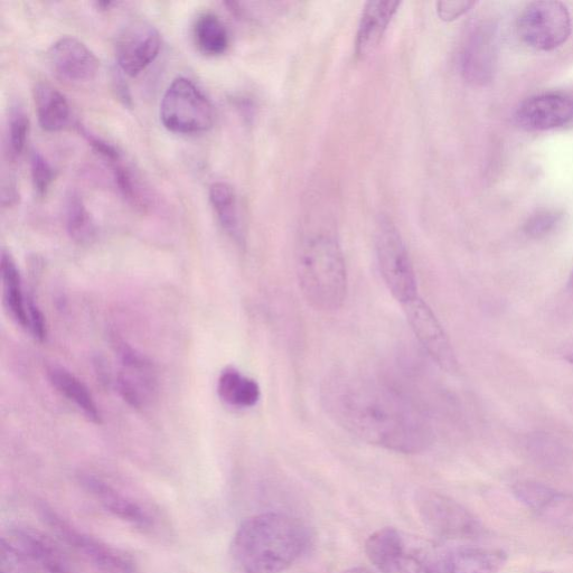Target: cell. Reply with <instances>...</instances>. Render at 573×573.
Wrapping results in <instances>:
<instances>
[{
    "label": "cell",
    "instance_id": "12",
    "mask_svg": "<svg viewBox=\"0 0 573 573\" xmlns=\"http://www.w3.org/2000/svg\"><path fill=\"white\" fill-rule=\"evenodd\" d=\"M79 483L93 500L108 513L140 530H152L154 518L131 497L92 474L79 475Z\"/></svg>",
    "mask_w": 573,
    "mask_h": 573
},
{
    "label": "cell",
    "instance_id": "17",
    "mask_svg": "<svg viewBox=\"0 0 573 573\" xmlns=\"http://www.w3.org/2000/svg\"><path fill=\"white\" fill-rule=\"evenodd\" d=\"M504 562L500 550L458 548L429 562L422 573H497Z\"/></svg>",
    "mask_w": 573,
    "mask_h": 573
},
{
    "label": "cell",
    "instance_id": "26",
    "mask_svg": "<svg viewBox=\"0 0 573 573\" xmlns=\"http://www.w3.org/2000/svg\"><path fill=\"white\" fill-rule=\"evenodd\" d=\"M194 40L197 48L209 56H218L228 50L230 39L227 27L212 13L197 17L194 25Z\"/></svg>",
    "mask_w": 573,
    "mask_h": 573
},
{
    "label": "cell",
    "instance_id": "20",
    "mask_svg": "<svg viewBox=\"0 0 573 573\" xmlns=\"http://www.w3.org/2000/svg\"><path fill=\"white\" fill-rule=\"evenodd\" d=\"M53 387L74 403L93 424H101L102 415L95 398L86 384L62 366L51 365L46 370Z\"/></svg>",
    "mask_w": 573,
    "mask_h": 573
},
{
    "label": "cell",
    "instance_id": "2",
    "mask_svg": "<svg viewBox=\"0 0 573 573\" xmlns=\"http://www.w3.org/2000/svg\"><path fill=\"white\" fill-rule=\"evenodd\" d=\"M311 539L308 526L294 516L262 513L240 524L230 556L239 573H283L303 556Z\"/></svg>",
    "mask_w": 573,
    "mask_h": 573
},
{
    "label": "cell",
    "instance_id": "16",
    "mask_svg": "<svg viewBox=\"0 0 573 573\" xmlns=\"http://www.w3.org/2000/svg\"><path fill=\"white\" fill-rule=\"evenodd\" d=\"M365 553L372 565L381 573H420L422 566L410 559L405 540L392 528L379 530L365 543Z\"/></svg>",
    "mask_w": 573,
    "mask_h": 573
},
{
    "label": "cell",
    "instance_id": "13",
    "mask_svg": "<svg viewBox=\"0 0 573 573\" xmlns=\"http://www.w3.org/2000/svg\"><path fill=\"white\" fill-rule=\"evenodd\" d=\"M417 507L428 528L443 537H464L474 531L472 516L443 495L422 493L417 497Z\"/></svg>",
    "mask_w": 573,
    "mask_h": 573
},
{
    "label": "cell",
    "instance_id": "23",
    "mask_svg": "<svg viewBox=\"0 0 573 573\" xmlns=\"http://www.w3.org/2000/svg\"><path fill=\"white\" fill-rule=\"evenodd\" d=\"M209 194L224 231L237 243H243L244 229L236 191L228 183L216 182L211 185Z\"/></svg>",
    "mask_w": 573,
    "mask_h": 573
},
{
    "label": "cell",
    "instance_id": "29",
    "mask_svg": "<svg viewBox=\"0 0 573 573\" xmlns=\"http://www.w3.org/2000/svg\"><path fill=\"white\" fill-rule=\"evenodd\" d=\"M563 214L558 210L543 209L534 213L524 224V233L532 239L549 236L562 222Z\"/></svg>",
    "mask_w": 573,
    "mask_h": 573
},
{
    "label": "cell",
    "instance_id": "33",
    "mask_svg": "<svg viewBox=\"0 0 573 573\" xmlns=\"http://www.w3.org/2000/svg\"><path fill=\"white\" fill-rule=\"evenodd\" d=\"M473 5V2H465V0H450V2H439L437 11L441 20L452 22L467 13Z\"/></svg>",
    "mask_w": 573,
    "mask_h": 573
},
{
    "label": "cell",
    "instance_id": "9",
    "mask_svg": "<svg viewBox=\"0 0 573 573\" xmlns=\"http://www.w3.org/2000/svg\"><path fill=\"white\" fill-rule=\"evenodd\" d=\"M413 334L424 347L430 358L441 369L453 372L457 368L452 343L437 316L420 296L412 302L402 305Z\"/></svg>",
    "mask_w": 573,
    "mask_h": 573
},
{
    "label": "cell",
    "instance_id": "30",
    "mask_svg": "<svg viewBox=\"0 0 573 573\" xmlns=\"http://www.w3.org/2000/svg\"><path fill=\"white\" fill-rule=\"evenodd\" d=\"M28 131H30V120L21 107H15L9 117V150L13 157L21 156L24 152Z\"/></svg>",
    "mask_w": 573,
    "mask_h": 573
},
{
    "label": "cell",
    "instance_id": "24",
    "mask_svg": "<svg viewBox=\"0 0 573 573\" xmlns=\"http://www.w3.org/2000/svg\"><path fill=\"white\" fill-rule=\"evenodd\" d=\"M3 298L7 312L27 331V296L22 287V277L14 259L4 250L2 255Z\"/></svg>",
    "mask_w": 573,
    "mask_h": 573
},
{
    "label": "cell",
    "instance_id": "4",
    "mask_svg": "<svg viewBox=\"0 0 573 573\" xmlns=\"http://www.w3.org/2000/svg\"><path fill=\"white\" fill-rule=\"evenodd\" d=\"M0 573H78L62 549L40 531L13 526L0 540Z\"/></svg>",
    "mask_w": 573,
    "mask_h": 573
},
{
    "label": "cell",
    "instance_id": "11",
    "mask_svg": "<svg viewBox=\"0 0 573 573\" xmlns=\"http://www.w3.org/2000/svg\"><path fill=\"white\" fill-rule=\"evenodd\" d=\"M116 346L122 365L117 378L119 393L130 407L143 409L157 390L154 365L125 342Z\"/></svg>",
    "mask_w": 573,
    "mask_h": 573
},
{
    "label": "cell",
    "instance_id": "28",
    "mask_svg": "<svg viewBox=\"0 0 573 573\" xmlns=\"http://www.w3.org/2000/svg\"><path fill=\"white\" fill-rule=\"evenodd\" d=\"M110 165L120 194L134 208L145 210L148 204L145 190L140 186L137 177L131 172V169L122 164V159Z\"/></svg>",
    "mask_w": 573,
    "mask_h": 573
},
{
    "label": "cell",
    "instance_id": "25",
    "mask_svg": "<svg viewBox=\"0 0 573 573\" xmlns=\"http://www.w3.org/2000/svg\"><path fill=\"white\" fill-rule=\"evenodd\" d=\"M65 221L70 238L88 246L97 238V225L91 213L77 192H70L65 201Z\"/></svg>",
    "mask_w": 573,
    "mask_h": 573
},
{
    "label": "cell",
    "instance_id": "15",
    "mask_svg": "<svg viewBox=\"0 0 573 573\" xmlns=\"http://www.w3.org/2000/svg\"><path fill=\"white\" fill-rule=\"evenodd\" d=\"M515 118L521 128L530 131L566 126L573 120V101L553 93L532 97L521 103Z\"/></svg>",
    "mask_w": 573,
    "mask_h": 573
},
{
    "label": "cell",
    "instance_id": "31",
    "mask_svg": "<svg viewBox=\"0 0 573 573\" xmlns=\"http://www.w3.org/2000/svg\"><path fill=\"white\" fill-rule=\"evenodd\" d=\"M31 173L36 193L40 196L48 193L54 180V172L50 163L40 153L32 154Z\"/></svg>",
    "mask_w": 573,
    "mask_h": 573
},
{
    "label": "cell",
    "instance_id": "27",
    "mask_svg": "<svg viewBox=\"0 0 573 573\" xmlns=\"http://www.w3.org/2000/svg\"><path fill=\"white\" fill-rule=\"evenodd\" d=\"M514 494L535 512H547L562 502L563 496L552 488L533 482H522L514 487Z\"/></svg>",
    "mask_w": 573,
    "mask_h": 573
},
{
    "label": "cell",
    "instance_id": "14",
    "mask_svg": "<svg viewBox=\"0 0 573 573\" xmlns=\"http://www.w3.org/2000/svg\"><path fill=\"white\" fill-rule=\"evenodd\" d=\"M53 71L70 82H87L96 77L100 62L86 44L67 36L56 41L49 51Z\"/></svg>",
    "mask_w": 573,
    "mask_h": 573
},
{
    "label": "cell",
    "instance_id": "36",
    "mask_svg": "<svg viewBox=\"0 0 573 573\" xmlns=\"http://www.w3.org/2000/svg\"><path fill=\"white\" fill-rule=\"evenodd\" d=\"M115 3L112 2H100L98 3V7L102 8V9H108L110 6L114 5Z\"/></svg>",
    "mask_w": 573,
    "mask_h": 573
},
{
    "label": "cell",
    "instance_id": "35",
    "mask_svg": "<svg viewBox=\"0 0 573 573\" xmlns=\"http://www.w3.org/2000/svg\"><path fill=\"white\" fill-rule=\"evenodd\" d=\"M343 573H375V572L371 571L370 569H366V568H353V569L347 570Z\"/></svg>",
    "mask_w": 573,
    "mask_h": 573
},
{
    "label": "cell",
    "instance_id": "6",
    "mask_svg": "<svg viewBox=\"0 0 573 573\" xmlns=\"http://www.w3.org/2000/svg\"><path fill=\"white\" fill-rule=\"evenodd\" d=\"M43 522L59 539L102 573H140L127 553L83 532L46 503L39 504Z\"/></svg>",
    "mask_w": 573,
    "mask_h": 573
},
{
    "label": "cell",
    "instance_id": "37",
    "mask_svg": "<svg viewBox=\"0 0 573 573\" xmlns=\"http://www.w3.org/2000/svg\"><path fill=\"white\" fill-rule=\"evenodd\" d=\"M572 284H573V274H572Z\"/></svg>",
    "mask_w": 573,
    "mask_h": 573
},
{
    "label": "cell",
    "instance_id": "1",
    "mask_svg": "<svg viewBox=\"0 0 573 573\" xmlns=\"http://www.w3.org/2000/svg\"><path fill=\"white\" fill-rule=\"evenodd\" d=\"M321 398L335 424L366 444L417 455L434 443L425 410L405 392L373 375L347 371L328 375Z\"/></svg>",
    "mask_w": 573,
    "mask_h": 573
},
{
    "label": "cell",
    "instance_id": "22",
    "mask_svg": "<svg viewBox=\"0 0 573 573\" xmlns=\"http://www.w3.org/2000/svg\"><path fill=\"white\" fill-rule=\"evenodd\" d=\"M216 389L224 403L237 409L253 408L258 405L261 398V390L257 381L246 377L234 368L222 371Z\"/></svg>",
    "mask_w": 573,
    "mask_h": 573
},
{
    "label": "cell",
    "instance_id": "21",
    "mask_svg": "<svg viewBox=\"0 0 573 573\" xmlns=\"http://www.w3.org/2000/svg\"><path fill=\"white\" fill-rule=\"evenodd\" d=\"M37 118L41 127L55 133L69 124L71 110L67 98L48 83H37L34 89Z\"/></svg>",
    "mask_w": 573,
    "mask_h": 573
},
{
    "label": "cell",
    "instance_id": "19",
    "mask_svg": "<svg viewBox=\"0 0 573 573\" xmlns=\"http://www.w3.org/2000/svg\"><path fill=\"white\" fill-rule=\"evenodd\" d=\"M495 61L494 34L490 27L476 30L465 45L462 72L469 82L484 84L491 81Z\"/></svg>",
    "mask_w": 573,
    "mask_h": 573
},
{
    "label": "cell",
    "instance_id": "10",
    "mask_svg": "<svg viewBox=\"0 0 573 573\" xmlns=\"http://www.w3.org/2000/svg\"><path fill=\"white\" fill-rule=\"evenodd\" d=\"M161 34L145 21L128 23L119 32L115 45L119 68L129 77H136L152 64L161 51Z\"/></svg>",
    "mask_w": 573,
    "mask_h": 573
},
{
    "label": "cell",
    "instance_id": "32",
    "mask_svg": "<svg viewBox=\"0 0 573 573\" xmlns=\"http://www.w3.org/2000/svg\"><path fill=\"white\" fill-rule=\"evenodd\" d=\"M27 321V331L33 335L35 340L44 342L48 337V326H46L44 314L31 296H27Z\"/></svg>",
    "mask_w": 573,
    "mask_h": 573
},
{
    "label": "cell",
    "instance_id": "7",
    "mask_svg": "<svg viewBox=\"0 0 573 573\" xmlns=\"http://www.w3.org/2000/svg\"><path fill=\"white\" fill-rule=\"evenodd\" d=\"M161 120L176 134H199L214 122L212 103L195 84L186 78L175 79L161 102Z\"/></svg>",
    "mask_w": 573,
    "mask_h": 573
},
{
    "label": "cell",
    "instance_id": "3",
    "mask_svg": "<svg viewBox=\"0 0 573 573\" xmlns=\"http://www.w3.org/2000/svg\"><path fill=\"white\" fill-rule=\"evenodd\" d=\"M296 271L300 289L316 311L332 313L343 306L349 279L342 246L330 221L309 222L303 229Z\"/></svg>",
    "mask_w": 573,
    "mask_h": 573
},
{
    "label": "cell",
    "instance_id": "18",
    "mask_svg": "<svg viewBox=\"0 0 573 573\" xmlns=\"http://www.w3.org/2000/svg\"><path fill=\"white\" fill-rule=\"evenodd\" d=\"M400 7L399 2H369L363 9L361 21L356 33L355 53L365 58L378 49L384 33Z\"/></svg>",
    "mask_w": 573,
    "mask_h": 573
},
{
    "label": "cell",
    "instance_id": "5",
    "mask_svg": "<svg viewBox=\"0 0 573 573\" xmlns=\"http://www.w3.org/2000/svg\"><path fill=\"white\" fill-rule=\"evenodd\" d=\"M375 253L385 286L401 305L419 297L415 267L400 231L391 219L381 218L374 237Z\"/></svg>",
    "mask_w": 573,
    "mask_h": 573
},
{
    "label": "cell",
    "instance_id": "8",
    "mask_svg": "<svg viewBox=\"0 0 573 573\" xmlns=\"http://www.w3.org/2000/svg\"><path fill=\"white\" fill-rule=\"evenodd\" d=\"M521 40L530 48L553 51L565 44L571 33V18L560 2H535L526 6L519 17Z\"/></svg>",
    "mask_w": 573,
    "mask_h": 573
},
{
    "label": "cell",
    "instance_id": "34",
    "mask_svg": "<svg viewBox=\"0 0 573 573\" xmlns=\"http://www.w3.org/2000/svg\"><path fill=\"white\" fill-rule=\"evenodd\" d=\"M84 135H86V138L93 150H95V152L103 159H106L109 164L116 163L122 159L119 150L114 145H111L107 143L106 140L89 133H84Z\"/></svg>",
    "mask_w": 573,
    "mask_h": 573
}]
</instances>
